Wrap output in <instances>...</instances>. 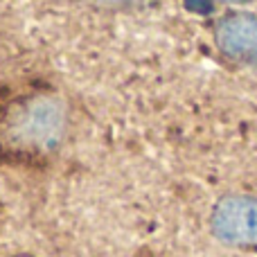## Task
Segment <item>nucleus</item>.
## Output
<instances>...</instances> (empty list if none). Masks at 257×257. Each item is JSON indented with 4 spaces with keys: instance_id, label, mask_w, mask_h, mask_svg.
<instances>
[{
    "instance_id": "1",
    "label": "nucleus",
    "mask_w": 257,
    "mask_h": 257,
    "mask_svg": "<svg viewBox=\"0 0 257 257\" xmlns=\"http://www.w3.org/2000/svg\"><path fill=\"white\" fill-rule=\"evenodd\" d=\"M3 138L16 151H50L66 133V104L57 95H32L5 115Z\"/></svg>"
},
{
    "instance_id": "2",
    "label": "nucleus",
    "mask_w": 257,
    "mask_h": 257,
    "mask_svg": "<svg viewBox=\"0 0 257 257\" xmlns=\"http://www.w3.org/2000/svg\"><path fill=\"white\" fill-rule=\"evenodd\" d=\"M210 230L232 248H257V196L228 194L210 214Z\"/></svg>"
},
{
    "instance_id": "3",
    "label": "nucleus",
    "mask_w": 257,
    "mask_h": 257,
    "mask_svg": "<svg viewBox=\"0 0 257 257\" xmlns=\"http://www.w3.org/2000/svg\"><path fill=\"white\" fill-rule=\"evenodd\" d=\"M217 48L235 61H257V16L248 12L228 14L214 30Z\"/></svg>"
},
{
    "instance_id": "4",
    "label": "nucleus",
    "mask_w": 257,
    "mask_h": 257,
    "mask_svg": "<svg viewBox=\"0 0 257 257\" xmlns=\"http://www.w3.org/2000/svg\"><path fill=\"white\" fill-rule=\"evenodd\" d=\"M228 3H248V0H228Z\"/></svg>"
}]
</instances>
